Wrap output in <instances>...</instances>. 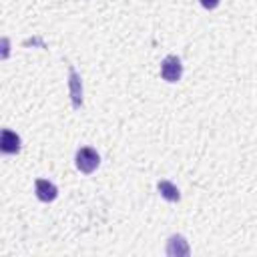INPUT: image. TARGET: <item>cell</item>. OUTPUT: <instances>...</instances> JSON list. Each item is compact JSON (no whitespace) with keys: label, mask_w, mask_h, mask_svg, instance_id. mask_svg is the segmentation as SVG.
<instances>
[{"label":"cell","mask_w":257,"mask_h":257,"mask_svg":"<svg viewBox=\"0 0 257 257\" xmlns=\"http://www.w3.org/2000/svg\"><path fill=\"white\" fill-rule=\"evenodd\" d=\"M0 151L4 155H14L20 151V137L10 131V128H4L2 131V137H0Z\"/></svg>","instance_id":"cell-5"},{"label":"cell","mask_w":257,"mask_h":257,"mask_svg":"<svg viewBox=\"0 0 257 257\" xmlns=\"http://www.w3.org/2000/svg\"><path fill=\"white\" fill-rule=\"evenodd\" d=\"M34 191H36V197L42 201V203H50L58 197V189L54 183L46 181V179H36L34 183Z\"/></svg>","instance_id":"cell-4"},{"label":"cell","mask_w":257,"mask_h":257,"mask_svg":"<svg viewBox=\"0 0 257 257\" xmlns=\"http://www.w3.org/2000/svg\"><path fill=\"white\" fill-rule=\"evenodd\" d=\"M199 2H201L203 8H207V10H215V8L219 6L221 0H199Z\"/></svg>","instance_id":"cell-8"},{"label":"cell","mask_w":257,"mask_h":257,"mask_svg":"<svg viewBox=\"0 0 257 257\" xmlns=\"http://www.w3.org/2000/svg\"><path fill=\"white\" fill-rule=\"evenodd\" d=\"M74 163H76V169L84 175H90L98 165H100V155L92 149V147H80L74 155Z\"/></svg>","instance_id":"cell-1"},{"label":"cell","mask_w":257,"mask_h":257,"mask_svg":"<svg viewBox=\"0 0 257 257\" xmlns=\"http://www.w3.org/2000/svg\"><path fill=\"white\" fill-rule=\"evenodd\" d=\"M68 92H70L72 106L78 110L82 106V80H80V74L72 66L68 68Z\"/></svg>","instance_id":"cell-3"},{"label":"cell","mask_w":257,"mask_h":257,"mask_svg":"<svg viewBox=\"0 0 257 257\" xmlns=\"http://www.w3.org/2000/svg\"><path fill=\"white\" fill-rule=\"evenodd\" d=\"M191 249H189V243L185 241V237L181 235H173L169 239V245H167V255H189Z\"/></svg>","instance_id":"cell-6"},{"label":"cell","mask_w":257,"mask_h":257,"mask_svg":"<svg viewBox=\"0 0 257 257\" xmlns=\"http://www.w3.org/2000/svg\"><path fill=\"white\" fill-rule=\"evenodd\" d=\"M183 74V64H181V58L175 56V54H169L163 58L161 62V76L163 80L167 82H177Z\"/></svg>","instance_id":"cell-2"},{"label":"cell","mask_w":257,"mask_h":257,"mask_svg":"<svg viewBox=\"0 0 257 257\" xmlns=\"http://www.w3.org/2000/svg\"><path fill=\"white\" fill-rule=\"evenodd\" d=\"M157 189H159L161 197H163V199H167V201H171V203H175V201H179V199H181L179 189H177L171 181H159V183H157Z\"/></svg>","instance_id":"cell-7"}]
</instances>
